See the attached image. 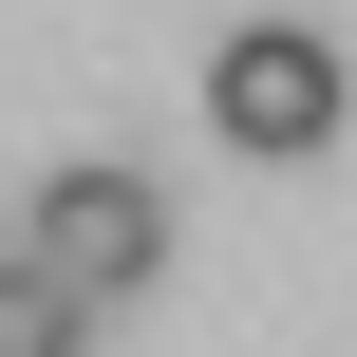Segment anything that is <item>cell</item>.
<instances>
[{
    "label": "cell",
    "mask_w": 357,
    "mask_h": 357,
    "mask_svg": "<svg viewBox=\"0 0 357 357\" xmlns=\"http://www.w3.org/2000/svg\"><path fill=\"white\" fill-rule=\"evenodd\" d=\"M339 113H357V56L320 19H226V38H207V132H226V151L301 169V151H339Z\"/></svg>",
    "instance_id": "6da1fadb"
},
{
    "label": "cell",
    "mask_w": 357,
    "mask_h": 357,
    "mask_svg": "<svg viewBox=\"0 0 357 357\" xmlns=\"http://www.w3.org/2000/svg\"><path fill=\"white\" fill-rule=\"evenodd\" d=\"M19 264H38L75 320H113V301L169 264V207H151V169H56V188H38V226H19Z\"/></svg>",
    "instance_id": "7a4b0ae2"
}]
</instances>
